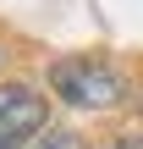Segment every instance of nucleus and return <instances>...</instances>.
Here are the masks:
<instances>
[{
    "label": "nucleus",
    "instance_id": "f257e3e1",
    "mask_svg": "<svg viewBox=\"0 0 143 149\" xmlns=\"http://www.w3.org/2000/svg\"><path fill=\"white\" fill-rule=\"evenodd\" d=\"M50 83H55V94H61L66 105H83V111H105V105H116V100L127 94L121 72L105 66V61H94V55L55 61V66H50Z\"/></svg>",
    "mask_w": 143,
    "mask_h": 149
},
{
    "label": "nucleus",
    "instance_id": "7ed1b4c3",
    "mask_svg": "<svg viewBox=\"0 0 143 149\" xmlns=\"http://www.w3.org/2000/svg\"><path fill=\"white\" fill-rule=\"evenodd\" d=\"M33 149H77L72 133H44V138H33Z\"/></svg>",
    "mask_w": 143,
    "mask_h": 149
},
{
    "label": "nucleus",
    "instance_id": "f03ea898",
    "mask_svg": "<svg viewBox=\"0 0 143 149\" xmlns=\"http://www.w3.org/2000/svg\"><path fill=\"white\" fill-rule=\"evenodd\" d=\"M39 127H44V100L22 83H6L0 88V149H22Z\"/></svg>",
    "mask_w": 143,
    "mask_h": 149
},
{
    "label": "nucleus",
    "instance_id": "20e7f679",
    "mask_svg": "<svg viewBox=\"0 0 143 149\" xmlns=\"http://www.w3.org/2000/svg\"><path fill=\"white\" fill-rule=\"evenodd\" d=\"M110 149H143V138H121V144H110Z\"/></svg>",
    "mask_w": 143,
    "mask_h": 149
}]
</instances>
